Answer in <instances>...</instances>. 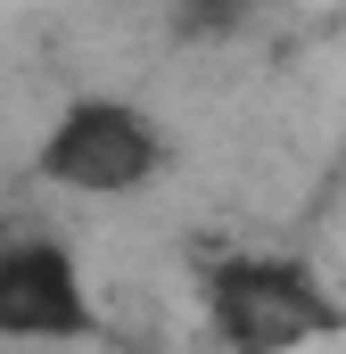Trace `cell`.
<instances>
[{"mask_svg": "<svg viewBox=\"0 0 346 354\" xmlns=\"http://www.w3.org/2000/svg\"><path fill=\"white\" fill-rule=\"evenodd\" d=\"M206 313H215V338L231 354H297V346L338 330L330 288L305 264H289V256H231V264H215Z\"/></svg>", "mask_w": 346, "mask_h": 354, "instance_id": "1", "label": "cell"}, {"mask_svg": "<svg viewBox=\"0 0 346 354\" xmlns=\"http://www.w3.org/2000/svg\"><path fill=\"white\" fill-rule=\"evenodd\" d=\"M157 165H165V132L132 99H75L33 149V174L58 189H83V198H124Z\"/></svg>", "mask_w": 346, "mask_h": 354, "instance_id": "2", "label": "cell"}, {"mask_svg": "<svg viewBox=\"0 0 346 354\" xmlns=\"http://www.w3.org/2000/svg\"><path fill=\"white\" fill-rule=\"evenodd\" d=\"M91 288L66 239L17 231L0 239V346H75L91 338Z\"/></svg>", "mask_w": 346, "mask_h": 354, "instance_id": "3", "label": "cell"}]
</instances>
